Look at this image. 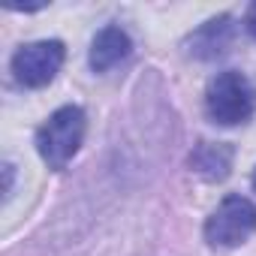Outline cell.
<instances>
[{
	"label": "cell",
	"mask_w": 256,
	"mask_h": 256,
	"mask_svg": "<svg viewBox=\"0 0 256 256\" xmlns=\"http://www.w3.org/2000/svg\"><path fill=\"white\" fill-rule=\"evenodd\" d=\"M88 118L82 106H60L36 130V151L48 169H64L82 148Z\"/></svg>",
	"instance_id": "cell-1"
},
{
	"label": "cell",
	"mask_w": 256,
	"mask_h": 256,
	"mask_svg": "<svg viewBox=\"0 0 256 256\" xmlns=\"http://www.w3.org/2000/svg\"><path fill=\"white\" fill-rule=\"evenodd\" d=\"M130 52H133V40L126 36V30H120L118 24H106L90 42L88 64L94 72H108L112 66L130 58Z\"/></svg>",
	"instance_id": "cell-6"
},
{
	"label": "cell",
	"mask_w": 256,
	"mask_h": 256,
	"mask_svg": "<svg viewBox=\"0 0 256 256\" xmlns=\"http://www.w3.org/2000/svg\"><path fill=\"white\" fill-rule=\"evenodd\" d=\"M205 241L217 250L241 247L256 232V205L247 196H226L205 220Z\"/></svg>",
	"instance_id": "cell-3"
},
{
	"label": "cell",
	"mask_w": 256,
	"mask_h": 256,
	"mask_svg": "<svg viewBox=\"0 0 256 256\" xmlns=\"http://www.w3.org/2000/svg\"><path fill=\"white\" fill-rule=\"evenodd\" d=\"M66 60V48L60 40H36V42H28L22 46L10 66H12V76L18 84L24 88H46L54 82V76L60 72Z\"/></svg>",
	"instance_id": "cell-4"
},
{
	"label": "cell",
	"mask_w": 256,
	"mask_h": 256,
	"mask_svg": "<svg viewBox=\"0 0 256 256\" xmlns=\"http://www.w3.org/2000/svg\"><path fill=\"white\" fill-rule=\"evenodd\" d=\"M253 108H256V96H253V88H250L244 72L223 70L208 82V88H205V114L214 124H220V126L247 124L253 118Z\"/></svg>",
	"instance_id": "cell-2"
},
{
	"label": "cell",
	"mask_w": 256,
	"mask_h": 256,
	"mask_svg": "<svg viewBox=\"0 0 256 256\" xmlns=\"http://www.w3.org/2000/svg\"><path fill=\"white\" fill-rule=\"evenodd\" d=\"M253 190H256V169H253Z\"/></svg>",
	"instance_id": "cell-9"
},
{
	"label": "cell",
	"mask_w": 256,
	"mask_h": 256,
	"mask_svg": "<svg viewBox=\"0 0 256 256\" xmlns=\"http://www.w3.org/2000/svg\"><path fill=\"white\" fill-rule=\"evenodd\" d=\"M232 40H235V22H232V16H217V18H208L205 24H199L184 40V48L196 60H217L220 54H226V48L232 46Z\"/></svg>",
	"instance_id": "cell-5"
},
{
	"label": "cell",
	"mask_w": 256,
	"mask_h": 256,
	"mask_svg": "<svg viewBox=\"0 0 256 256\" xmlns=\"http://www.w3.org/2000/svg\"><path fill=\"white\" fill-rule=\"evenodd\" d=\"M232 160H235V148L226 142H199V145H193V151L187 157L190 169L208 184L226 181L232 172Z\"/></svg>",
	"instance_id": "cell-7"
},
{
	"label": "cell",
	"mask_w": 256,
	"mask_h": 256,
	"mask_svg": "<svg viewBox=\"0 0 256 256\" xmlns=\"http://www.w3.org/2000/svg\"><path fill=\"white\" fill-rule=\"evenodd\" d=\"M244 28H247V34L256 40V4L247 6V12H244Z\"/></svg>",
	"instance_id": "cell-8"
}]
</instances>
